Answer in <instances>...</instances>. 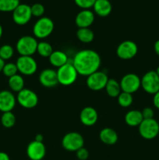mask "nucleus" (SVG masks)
Masks as SVG:
<instances>
[{
    "instance_id": "1",
    "label": "nucleus",
    "mask_w": 159,
    "mask_h": 160,
    "mask_svg": "<svg viewBox=\"0 0 159 160\" xmlns=\"http://www.w3.org/2000/svg\"><path fill=\"white\" fill-rule=\"evenodd\" d=\"M72 62L78 74L88 77L98 71L101 67V59L99 54L94 50L83 49L76 53Z\"/></svg>"
},
{
    "instance_id": "2",
    "label": "nucleus",
    "mask_w": 159,
    "mask_h": 160,
    "mask_svg": "<svg viewBox=\"0 0 159 160\" xmlns=\"http://www.w3.org/2000/svg\"><path fill=\"white\" fill-rule=\"evenodd\" d=\"M59 84L63 86H69L73 84L76 81L78 73L73 66V62H68L56 70Z\"/></svg>"
},
{
    "instance_id": "3",
    "label": "nucleus",
    "mask_w": 159,
    "mask_h": 160,
    "mask_svg": "<svg viewBox=\"0 0 159 160\" xmlns=\"http://www.w3.org/2000/svg\"><path fill=\"white\" fill-rule=\"evenodd\" d=\"M55 24L51 18L42 17L39 18L33 27V34L36 38L45 39L53 32Z\"/></svg>"
},
{
    "instance_id": "4",
    "label": "nucleus",
    "mask_w": 159,
    "mask_h": 160,
    "mask_svg": "<svg viewBox=\"0 0 159 160\" xmlns=\"http://www.w3.org/2000/svg\"><path fill=\"white\" fill-rule=\"evenodd\" d=\"M37 43L38 42L35 37L25 35L19 38L16 45V48L20 56H32L37 52Z\"/></svg>"
},
{
    "instance_id": "5",
    "label": "nucleus",
    "mask_w": 159,
    "mask_h": 160,
    "mask_svg": "<svg viewBox=\"0 0 159 160\" xmlns=\"http://www.w3.org/2000/svg\"><path fill=\"white\" fill-rule=\"evenodd\" d=\"M139 134L146 140H152L159 134V123L155 119L143 120L138 127Z\"/></svg>"
},
{
    "instance_id": "6",
    "label": "nucleus",
    "mask_w": 159,
    "mask_h": 160,
    "mask_svg": "<svg viewBox=\"0 0 159 160\" xmlns=\"http://www.w3.org/2000/svg\"><path fill=\"white\" fill-rule=\"evenodd\" d=\"M84 139L80 133L70 132L64 135L62 139V145L66 151L76 152L83 148Z\"/></svg>"
},
{
    "instance_id": "7",
    "label": "nucleus",
    "mask_w": 159,
    "mask_h": 160,
    "mask_svg": "<svg viewBox=\"0 0 159 160\" xmlns=\"http://www.w3.org/2000/svg\"><path fill=\"white\" fill-rule=\"evenodd\" d=\"M141 87L145 92L153 95L159 91V77L154 70L147 72L141 78Z\"/></svg>"
},
{
    "instance_id": "8",
    "label": "nucleus",
    "mask_w": 159,
    "mask_h": 160,
    "mask_svg": "<svg viewBox=\"0 0 159 160\" xmlns=\"http://www.w3.org/2000/svg\"><path fill=\"white\" fill-rule=\"evenodd\" d=\"M108 79V77L104 72L98 70L87 77L86 84L89 89L98 92L105 88Z\"/></svg>"
},
{
    "instance_id": "9",
    "label": "nucleus",
    "mask_w": 159,
    "mask_h": 160,
    "mask_svg": "<svg viewBox=\"0 0 159 160\" xmlns=\"http://www.w3.org/2000/svg\"><path fill=\"white\" fill-rule=\"evenodd\" d=\"M18 72L24 76H31L34 74L37 70V63L32 56H20L17 62Z\"/></svg>"
},
{
    "instance_id": "10",
    "label": "nucleus",
    "mask_w": 159,
    "mask_h": 160,
    "mask_svg": "<svg viewBox=\"0 0 159 160\" xmlns=\"http://www.w3.org/2000/svg\"><path fill=\"white\" fill-rule=\"evenodd\" d=\"M17 101L20 106L25 109H33L38 103V96L34 91L23 88L17 93Z\"/></svg>"
},
{
    "instance_id": "11",
    "label": "nucleus",
    "mask_w": 159,
    "mask_h": 160,
    "mask_svg": "<svg viewBox=\"0 0 159 160\" xmlns=\"http://www.w3.org/2000/svg\"><path fill=\"white\" fill-rule=\"evenodd\" d=\"M119 84L122 92L132 94L141 87V79L136 73H126L122 78Z\"/></svg>"
},
{
    "instance_id": "12",
    "label": "nucleus",
    "mask_w": 159,
    "mask_h": 160,
    "mask_svg": "<svg viewBox=\"0 0 159 160\" xmlns=\"http://www.w3.org/2000/svg\"><path fill=\"white\" fill-rule=\"evenodd\" d=\"M138 52L137 45L132 41H124L118 45L116 54L118 58L124 60H128L135 57Z\"/></svg>"
},
{
    "instance_id": "13",
    "label": "nucleus",
    "mask_w": 159,
    "mask_h": 160,
    "mask_svg": "<svg viewBox=\"0 0 159 160\" xmlns=\"http://www.w3.org/2000/svg\"><path fill=\"white\" fill-rule=\"evenodd\" d=\"M31 6L27 4L20 3L13 11H12V20L20 26L26 25L31 20L32 17Z\"/></svg>"
},
{
    "instance_id": "14",
    "label": "nucleus",
    "mask_w": 159,
    "mask_h": 160,
    "mask_svg": "<svg viewBox=\"0 0 159 160\" xmlns=\"http://www.w3.org/2000/svg\"><path fill=\"white\" fill-rule=\"evenodd\" d=\"M46 154V148L43 142L36 141L30 142L26 148V155L31 160H41Z\"/></svg>"
},
{
    "instance_id": "15",
    "label": "nucleus",
    "mask_w": 159,
    "mask_h": 160,
    "mask_svg": "<svg viewBox=\"0 0 159 160\" xmlns=\"http://www.w3.org/2000/svg\"><path fill=\"white\" fill-rule=\"evenodd\" d=\"M17 103V98L13 93L7 90L0 92V111L2 112H12Z\"/></svg>"
},
{
    "instance_id": "16",
    "label": "nucleus",
    "mask_w": 159,
    "mask_h": 160,
    "mask_svg": "<svg viewBox=\"0 0 159 160\" xmlns=\"http://www.w3.org/2000/svg\"><path fill=\"white\" fill-rule=\"evenodd\" d=\"M98 120V112L91 106H86L80 113V120L86 127L94 126Z\"/></svg>"
},
{
    "instance_id": "17",
    "label": "nucleus",
    "mask_w": 159,
    "mask_h": 160,
    "mask_svg": "<svg viewBox=\"0 0 159 160\" xmlns=\"http://www.w3.org/2000/svg\"><path fill=\"white\" fill-rule=\"evenodd\" d=\"M39 82L45 88H53L59 84L57 73L52 69H45L39 75Z\"/></svg>"
},
{
    "instance_id": "18",
    "label": "nucleus",
    "mask_w": 159,
    "mask_h": 160,
    "mask_svg": "<svg viewBox=\"0 0 159 160\" xmlns=\"http://www.w3.org/2000/svg\"><path fill=\"white\" fill-rule=\"evenodd\" d=\"M94 13L90 9H83L78 12L75 23L79 28H88L94 21Z\"/></svg>"
},
{
    "instance_id": "19",
    "label": "nucleus",
    "mask_w": 159,
    "mask_h": 160,
    "mask_svg": "<svg viewBox=\"0 0 159 160\" xmlns=\"http://www.w3.org/2000/svg\"><path fill=\"white\" fill-rule=\"evenodd\" d=\"M99 138L103 143L108 145H115L118 139L116 131L110 128H105L101 130L99 134Z\"/></svg>"
},
{
    "instance_id": "20",
    "label": "nucleus",
    "mask_w": 159,
    "mask_h": 160,
    "mask_svg": "<svg viewBox=\"0 0 159 160\" xmlns=\"http://www.w3.org/2000/svg\"><path fill=\"white\" fill-rule=\"evenodd\" d=\"M93 9L97 15L104 17L111 13L112 6L108 0H96L93 6Z\"/></svg>"
},
{
    "instance_id": "21",
    "label": "nucleus",
    "mask_w": 159,
    "mask_h": 160,
    "mask_svg": "<svg viewBox=\"0 0 159 160\" xmlns=\"http://www.w3.org/2000/svg\"><path fill=\"white\" fill-rule=\"evenodd\" d=\"M49 62L53 67H62L63 65L66 64L68 61V56L64 52L60 51V50H55L53 51L51 56H49Z\"/></svg>"
},
{
    "instance_id": "22",
    "label": "nucleus",
    "mask_w": 159,
    "mask_h": 160,
    "mask_svg": "<svg viewBox=\"0 0 159 160\" xmlns=\"http://www.w3.org/2000/svg\"><path fill=\"white\" fill-rule=\"evenodd\" d=\"M143 120L142 112L140 110L132 109L129 111L125 116V122L129 127H139Z\"/></svg>"
},
{
    "instance_id": "23",
    "label": "nucleus",
    "mask_w": 159,
    "mask_h": 160,
    "mask_svg": "<svg viewBox=\"0 0 159 160\" xmlns=\"http://www.w3.org/2000/svg\"><path fill=\"white\" fill-rule=\"evenodd\" d=\"M104 89H105L108 95L112 98H117L122 92L119 82H118L116 80L113 79V78L108 79Z\"/></svg>"
},
{
    "instance_id": "24",
    "label": "nucleus",
    "mask_w": 159,
    "mask_h": 160,
    "mask_svg": "<svg viewBox=\"0 0 159 160\" xmlns=\"http://www.w3.org/2000/svg\"><path fill=\"white\" fill-rule=\"evenodd\" d=\"M9 87L12 92H20L24 88V79L20 74H16L9 78Z\"/></svg>"
},
{
    "instance_id": "25",
    "label": "nucleus",
    "mask_w": 159,
    "mask_h": 160,
    "mask_svg": "<svg viewBox=\"0 0 159 160\" xmlns=\"http://www.w3.org/2000/svg\"><path fill=\"white\" fill-rule=\"evenodd\" d=\"M76 37L83 43H90L94 38V34L90 28H79L76 31Z\"/></svg>"
},
{
    "instance_id": "26",
    "label": "nucleus",
    "mask_w": 159,
    "mask_h": 160,
    "mask_svg": "<svg viewBox=\"0 0 159 160\" xmlns=\"http://www.w3.org/2000/svg\"><path fill=\"white\" fill-rule=\"evenodd\" d=\"M37 52L41 57L49 58L51 53L53 52V48L50 43L42 41V42H40L37 43Z\"/></svg>"
},
{
    "instance_id": "27",
    "label": "nucleus",
    "mask_w": 159,
    "mask_h": 160,
    "mask_svg": "<svg viewBox=\"0 0 159 160\" xmlns=\"http://www.w3.org/2000/svg\"><path fill=\"white\" fill-rule=\"evenodd\" d=\"M20 4V0H0V11L12 12Z\"/></svg>"
},
{
    "instance_id": "28",
    "label": "nucleus",
    "mask_w": 159,
    "mask_h": 160,
    "mask_svg": "<svg viewBox=\"0 0 159 160\" xmlns=\"http://www.w3.org/2000/svg\"><path fill=\"white\" fill-rule=\"evenodd\" d=\"M117 100H118V105L121 107L128 108L132 105V101H133V98H132V94L122 92L119 94V95L117 97Z\"/></svg>"
},
{
    "instance_id": "29",
    "label": "nucleus",
    "mask_w": 159,
    "mask_h": 160,
    "mask_svg": "<svg viewBox=\"0 0 159 160\" xmlns=\"http://www.w3.org/2000/svg\"><path fill=\"white\" fill-rule=\"evenodd\" d=\"M1 123L4 128H11L15 125L16 117L12 112H3L1 117Z\"/></svg>"
},
{
    "instance_id": "30",
    "label": "nucleus",
    "mask_w": 159,
    "mask_h": 160,
    "mask_svg": "<svg viewBox=\"0 0 159 160\" xmlns=\"http://www.w3.org/2000/svg\"><path fill=\"white\" fill-rule=\"evenodd\" d=\"M14 54V49L11 45H3L0 47V58L3 60L11 59Z\"/></svg>"
},
{
    "instance_id": "31",
    "label": "nucleus",
    "mask_w": 159,
    "mask_h": 160,
    "mask_svg": "<svg viewBox=\"0 0 159 160\" xmlns=\"http://www.w3.org/2000/svg\"><path fill=\"white\" fill-rule=\"evenodd\" d=\"M17 72H18V69H17V64L13 63V62L5 63L2 70V73L5 76L8 77L9 78L11 77L14 76V75L17 74Z\"/></svg>"
},
{
    "instance_id": "32",
    "label": "nucleus",
    "mask_w": 159,
    "mask_h": 160,
    "mask_svg": "<svg viewBox=\"0 0 159 160\" xmlns=\"http://www.w3.org/2000/svg\"><path fill=\"white\" fill-rule=\"evenodd\" d=\"M31 9L33 17H40L41 18L45 13V7L41 3H34V5L31 6Z\"/></svg>"
},
{
    "instance_id": "33",
    "label": "nucleus",
    "mask_w": 159,
    "mask_h": 160,
    "mask_svg": "<svg viewBox=\"0 0 159 160\" xmlns=\"http://www.w3.org/2000/svg\"><path fill=\"white\" fill-rule=\"evenodd\" d=\"M96 0H74L76 6L83 9H89L93 7Z\"/></svg>"
},
{
    "instance_id": "34",
    "label": "nucleus",
    "mask_w": 159,
    "mask_h": 160,
    "mask_svg": "<svg viewBox=\"0 0 159 160\" xmlns=\"http://www.w3.org/2000/svg\"><path fill=\"white\" fill-rule=\"evenodd\" d=\"M76 152V157L80 160H87L89 157V152L87 148H81L79 150Z\"/></svg>"
},
{
    "instance_id": "35",
    "label": "nucleus",
    "mask_w": 159,
    "mask_h": 160,
    "mask_svg": "<svg viewBox=\"0 0 159 160\" xmlns=\"http://www.w3.org/2000/svg\"><path fill=\"white\" fill-rule=\"evenodd\" d=\"M142 116H143V120H147V119H153L154 116V110L151 107H146L141 111Z\"/></svg>"
},
{
    "instance_id": "36",
    "label": "nucleus",
    "mask_w": 159,
    "mask_h": 160,
    "mask_svg": "<svg viewBox=\"0 0 159 160\" xmlns=\"http://www.w3.org/2000/svg\"><path fill=\"white\" fill-rule=\"evenodd\" d=\"M153 104H154V107L159 109V91L154 95V97H153Z\"/></svg>"
},
{
    "instance_id": "37",
    "label": "nucleus",
    "mask_w": 159,
    "mask_h": 160,
    "mask_svg": "<svg viewBox=\"0 0 159 160\" xmlns=\"http://www.w3.org/2000/svg\"><path fill=\"white\" fill-rule=\"evenodd\" d=\"M0 160H10L8 154L3 152H0Z\"/></svg>"
},
{
    "instance_id": "38",
    "label": "nucleus",
    "mask_w": 159,
    "mask_h": 160,
    "mask_svg": "<svg viewBox=\"0 0 159 160\" xmlns=\"http://www.w3.org/2000/svg\"><path fill=\"white\" fill-rule=\"evenodd\" d=\"M154 52H155L156 54L159 56V39L157 41H156L155 43H154Z\"/></svg>"
},
{
    "instance_id": "39",
    "label": "nucleus",
    "mask_w": 159,
    "mask_h": 160,
    "mask_svg": "<svg viewBox=\"0 0 159 160\" xmlns=\"http://www.w3.org/2000/svg\"><path fill=\"white\" fill-rule=\"evenodd\" d=\"M43 140H44V137L42 134H36L35 138H34V141H36V142H43Z\"/></svg>"
},
{
    "instance_id": "40",
    "label": "nucleus",
    "mask_w": 159,
    "mask_h": 160,
    "mask_svg": "<svg viewBox=\"0 0 159 160\" xmlns=\"http://www.w3.org/2000/svg\"><path fill=\"white\" fill-rule=\"evenodd\" d=\"M4 66H5V61L0 58V72H2Z\"/></svg>"
},
{
    "instance_id": "41",
    "label": "nucleus",
    "mask_w": 159,
    "mask_h": 160,
    "mask_svg": "<svg viewBox=\"0 0 159 160\" xmlns=\"http://www.w3.org/2000/svg\"><path fill=\"white\" fill-rule=\"evenodd\" d=\"M2 34H3V28L2 27V25L0 24V39H1L2 36Z\"/></svg>"
},
{
    "instance_id": "42",
    "label": "nucleus",
    "mask_w": 159,
    "mask_h": 160,
    "mask_svg": "<svg viewBox=\"0 0 159 160\" xmlns=\"http://www.w3.org/2000/svg\"><path fill=\"white\" fill-rule=\"evenodd\" d=\"M155 72H156V73H157V74L158 75V77H159V66H158V67H157V68L156 69Z\"/></svg>"
}]
</instances>
